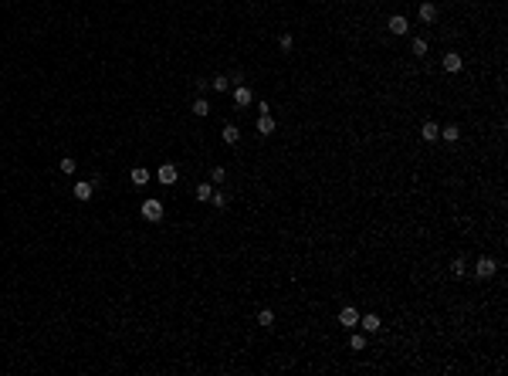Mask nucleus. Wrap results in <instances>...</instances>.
<instances>
[{
	"label": "nucleus",
	"mask_w": 508,
	"mask_h": 376,
	"mask_svg": "<svg viewBox=\"0 0 508 376\" xmlns=\"http://www.w3.org/2000/svg\"><path fill=\"white\" fill-rule=\"evenodd\" d=\"M278 48H282V51H292V48H295V37H292V34H282V37H278Z\"/></svg>",
	"instance_id": "26"
},
{
	"label": "nucleus",
	"mask_w": 508,
	"mask_h": 376,
	"mask_svg": "<svg viewBox=\"0 0 508 376\" xmlns=\"http://www.w3.org/2000/svg\"><path fill=\"white\" fill-rule=\"evenodd\" d=\"M410 51H413L417 58H424V55H427V41H424V37H413V44H410Z\"/></svg>",
	"instance_id": "24"
},
{
	"label": "nucleus",
	"mask_w": 508,
	"mask_h": 376,
	"mask_svg": "<svg viewBox=\"0 0 508 376\" xmlns=\"http://www.w3.org/2000/svg\"><path fill=\"white\" fill-rule=\"evenodd\" d=\"M91 194H95V186H91V183H85V180L71 186V197H75L78 204H88V200H91Z\"/></svg>",
	"instance_id": "7"
},
{
	"label": "nucleus",
	"mask_w": 508,
	"mask_h": 376,
	"mask_svg": "<svg viewBox=\"0 0 508 376\" xmlns=\"http://www.w3.org/2000/svg\"><path fill=\"white\" fill-rule=\"evenodd\" d=\"M339 325H342V329H359V312L352 305L339 308Z\"/></svg>",
	"instance_id": "5"
},
{
	"label": "nucleus",
	"mask_w": 508,
	"mask_h": 376,
	"mask_svg": "<svg viewBox=\"0 0 508 376\" xmlns=\"http://www.w3.org/2000/svg\"><path fill=\"white\" fill-rule=\"evenodd\" d=\"M386 27H390V34H393V37H403L406 31H410V21H406L403 14H393V17H390V24H386Z\"/></svg>",
	"instance_id": "6"
},
{
	"label": "nucleus",
	"mask_w": 508,
	"mask_h": 376,
	"mask_svg": "<svg viewBox=\"0 0 508 376\" xmlns=\"http://www.w3.org/2000/svg\"><path fill=\"white\" fill-rule=\"evenodd\" d=\"M224 180H227V170H224V166H214V170H210V183H214V186H220Z\"/></svg>",
	"instance_id": "23"
},
{
	"label": "nucleus",
	"mask_w": 508,
	"mask_h": 376,
	"mask_svg": "<svg viewBox=\"0 0 508 376\" xmlns=\"http://www.w3.org/2000/svg\"><path fill=\"white\" fill-rule=\"evenodd\" d=\"M417 17H420V24H434V21H437V7H434L430 0H424V4H420V11H417Z\"/></svg>",
	"instance_id": "10"
},
{
	"label": "nucleus",
	"mask_w": 508,
	"mask_h": 376,
	"mask_svg": "<svg viewBox=\"0 0 508 376\" xmlns=\"http://www.w3.org/2000/svg\"><path fill=\"white\" fill-rule=\"evenodd\" d=\"M440 139L454 146V143H461V129H457V125H444V129H440Z\"/></svg>",
	"instance_id": "17"
},
{
	"label": "nucleus",
	"mask_w": 508,
	"mask_h": 376,
	"mask_svg": "<svg viewBox=\"0 0 508 376\" xmlns=\"http://www.w3.org/2000/svg\"><path fill=\"white\" fill-rule=\"evenodd\" d=\"M495 271H498V261H495V258H488V254H481V258L474 261V278H478V281L495 278Z\"/></svg>",
	"instance_id": "1"
},
{
	"label": "nucleus",
	"mask_w": 508,
	"mask_h": 376,
	"mask_svg": "<svg viewBox=\"0 0 508 376\" xmlns=\"http://www.w3.org/2000/svg\"><path fill=\"white\" fill-rule=\"evenodd\" d=\"M220 139H224L227 146H234L237 139H241V129H237L234 122H227V125H224V132H220Z\"/></svg>",
	"instance_id": "15"
},
{
	"label": "nucleus",
	"mask_w": 508,
	"mask_h": 376,
	"mask_svg": "<svg viewBox=\"0 0 508 376\" xmlns=\"http://www.w3.org/2000/svg\"><path fill=\"white\" fill-rule=\"evenodd\" d=\"M258 325H264V329L274 325V312H271V308H261V312H258Z\"/></svg>",
	"instance_id": "19"
},
{
	"label": "nucleus",
	"mask_w": 508,
	"mask_h": 376,
	"mask_svg": "<svg viewBox=\"0 0 508 376\" xmlns=\"http://www.w3.org/2000/svg\"><path fill=\"white\" fill-rule=\"evenodd\" d=\"M440 68L447 71V75H457V71L464 68V58L457 55V51H447V55L440 58Z\"/></svg>",
	"instance_id": "3"
},
{
	"label": "nucleus",
	"mask_w": 508,
	"mask_h": 376,
	"mask_svg": "<svg viewBox=\"0 0 508 376\" xmlns=\"http://www.w3.org/2000/svg\"><path fill=\"white\" fill-rule=\"evenodd\" d=\"M190 112L197 115V119H203V115H210V102H207L203 95H197V99H193V105H190Z\"/></svg>",
	"instance_id": "13"
},
{
	"label": "nucleus",
	"mask_w": 508,
	"mask_h": 376,
	"mask_svg": "<svg viewBox=\"0 0 508 376\" xmlns=\"http://www.w3.org/2000/svg\"><path fill=\"white\" fill-rule=\"evenodd\" d=\"M207 204H214L217 210H224V207H227V194H224V190H214V194H210V200H207Z\"/></svg>",
	"instance_id": "21"
},
{
	"label": "nucleus",
	"mask_w": 508,
	"mask_h": 376,
	"mask_svg": "<svg viewBox=\"0 0 508 376\" xmlns=\"http://www.w3.org/2000/svg\"><path fill=\"white\" fill-rule=\"evenodd\" d=\"M210 88H214L217 95H220V91H227V88H230V78H224V75H217V78H210Z\"/></svg>",
	"instance_id": "20"
},
{
	"label": "nucleus",
	"mask_w": 508,
	"mask_h": 376,
	"mask_svg": "<svg viewBox=\"0 0 508 376\" xmlns=\"http://www.w3.org/2000/svg\"><path fill=\"white\" fill-rule=\"evenodd\" d=\"M214 190H217L214 183H197V190H193V194H197V200H200V204H207V200H210V194H214Z\"/></svg>",
	"instance_id": "18"
},
{
	"label": "nucleus",
	"mask_w": 508,
	"mask_h": 376,
	"mask_svg": "<svg viewBox=\"0 0 508 376\" xmlns=\"http://www.w3.org/2000/svg\"><path fill=\"white\" fill-rule=\"evenodd\" d=\"M258 132L261 136H274V119H271V112L258 115Z\"/></svg>",
	"instance_id": "12"
},
{
	"label": "nucleus",
	"mask_w": 508,
	"mask_h": 376,
	"mask_svg": "<svg viewBox=\"0 0 508 376\" xmlns=\"http://www.w3.org/2000/svg\"><path fill=\"white\" fill-rule=\"evenodd\" d=\"M139 214H143V220H149V224H159V220H163V200H156V197L143 200Z\"/></svg>",
	"instance_id": "2"
},
{
	"label": "nucleus",
	"mask_w": 508,
	"mask_h": 376,
	"mask_svg": "<svg viewBox=\"0 0 508 376\" xmlns=\"http://www.w3.org/2000/svg\"><path fill=\"white\" fill-rule=\"evenodd\" d=\"M251 102H254V91H251L248 85H234V105H241V109H248Z\"/></svg>",
	"instance_id": "8"
},
{
	"label": "nucleus",
	"mask_w": 508,
	"mask_h": 376,
	"mask_svg": "<svg viewBox=\"0 0 508 376\" xmlns=\"http://www.w3.org/2000/svg\"><path fill=\"white\" fill-rule=\"evenodd\" d=\"M349 349H356V353H362V349H366V332L349 329Z\"/></svg>",
	"instance_id": "16"
},
{
	"label": "nucleus",
	"mask_w": 508,
	"mask_h": 376,
	"mask_svg": "<svg viewBox=\"0 0 508 376\" xmlns=\"http://www.w3.org/2000/svg\"><path fill=\"white\" fill-rule=\"evenodd\" d=\"M58 166H61V173H75V170H78V163L71 160V156H65V160L58 163Z\"/></svg>",
	"instance_id": "25"
},
{
	"label": "nucleus",
	"mask_w": 508,
	"mask_h": 376,
	"mask_svg": "<svg viewBox=\"0 0 508 376\" xmlns=\"http://www.w3.org/2000/svg\"><path fill=\"white\" fill-rule=\"evenodd\" d=\"M149 176H153V173H149L146 166H135V170L129 173V180H132L135 186H146V183H149Z\"/></svg>",
	"instance_id": "14"
},
{
	"label": "nucleus",
	"mask_w": 508,
	"mask_h": 376,
	"mask_svg": "<svg viewBox=\"0 0 508 376\" xmlns=\"http://www.w3.org/2000/svg\"><path fill=\"white\" fill-rule=\"evenodd\" d=\"M451 274H454V278H464V274H468V264H464V258H454V261H451Z\"/></svg>",
	"instance_id": "22"
},
{
	"label": "nucleus",
	"mask_w": 508,
	"mask_h": 376,
	"mask_svg": "<svg viewBox=\"0 0 508 376\" xmlns=\"http://www.w3.org/2000/svg\"><path fill=\"white\" fill-rule=\"evenodd\" d=\"M359 329L366 332V336H376V332H380V315H373V312L370 315H359Z\"/></svg>",
	"instance_id": "9"
},
{
	"label": "nucleus",
	"mask_w": 508,
	"mask_h": 376,
	"mask_svg": "<svg viewBox=\"0 0 508 376\" xmlns=\"http://www.w3.org/2000/svg\"><path fill=\"white\" fill-rule=\"evenodd\" d=\"M156 180L163 183V186H173V183L180 180V170H176L173 163H163V166H159V170H156Z\"/></svg>",
	"instance_id": "4"
},
{
	"label": "nucleus",
	"mask_w": 508,
	"mask_h": 376,
	"mask_svg": "<svg viewBox=\"0 0 508 376\" xmlns=\"http://www.w3.org/2000/svg\"><path fill=\"white\" fill-rule=\"evenodd\" d=\"M420 139H424V143H437L440 139V125L437 122H424L420 125Z\"/></svg>",
	"instance_id": "11"
}]
</instances>
